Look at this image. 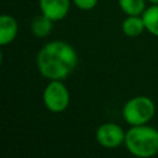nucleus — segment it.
Returning <instances> with one entry per match:
<instances>
[{
    "label": "nucleus",
    "instance_id": "obj_11",
    "mask_svg": "<svg viewBox=\"0 0 158 158\" xmlns=\"http://www.w3.org/2000/svg\"><path fill=\"white\" fill-rule=\"evenodd\" d=\"M118 5L127 16H139L146 10V0H118Z\"/></svg>",
    "mask_w": 158,
    "mask_h": 158
},
{
    "label": "nucleus",
    "instance_id": "obj_7",
    "mask_svg": "<svg viewBox=\"0 0 158 158\" xmlns=\"http://www.w3.org/2000/svg\"><path fill=\"white\" fill-rule=\"evenodd\" d=\"M19 25L17 21L11 15L0 16V46L10 44L17 36Z\"/></svg>",
    "mask_w": 158,
    "mask_h": 158
},
{
    "label": "nucleus",
    "instance_id": "obj_1",
    "mask_svg": "<svg viewBox=\"0 0 158 158\" xmlns=\"http://www.w3.org/2000/svg\"><path fill=\"white\" fill-rule=\"evenodd\" d=\"M78 53L64 41L46 43L37 54V69L48 80H62L74 72L78 65Z\"/></svg>",
    "mask_w": 158,
    "mask_h": 158
},
{
    "label": "nucleus",
    "instance_id": "obj_12",
    "mask_svg": "<svg viewBox=\"0 0 158 158\" xmlns=\"http://www.w3.org/2000/svg\"><path fill=\"white\" fill-rule=\"evenodd\" d=\"M74 2V5L80 9V10H84V11H88V10H91L96 6L98 1L99 0H72Z\"/></svg>",
    "mask_w": 158,
    "mask_h": 158
},
{
    "label": "nucleus",
    "instance_id": "obj_10",
    "mask_svg": "<svg viewBox=\"0 0 158 158\" xmlns=\"http://www.w3.org/2000/svg\"><path fill=\"white\" fill-rule=\"evenodd\" d=\"M146 30L153 36L158 37V5L152 4V6L146 7L142 14Z\"/></svg>",
    "mask_w": 158,
    "mask_h": 158
},
{
    "label": "nucleus",
    "instance_id": "obj_8",
    "mask_svg": "<svg viewBox=\"0 0 158 158\" xmlns=\"http://www.w3.org/2000/svg\"><path fill=\"white\" fill-rule=\"evenodd\" d=\"M121 28H122V32L128 37L139 36L146 30L142 15H139V16H127L123 20Z\"/></svg>",
    "mask_w": 158,
    "mask_h": 158
},
{
    "label": "nucleus",
    "instance_id": "obj_6",
    "mask_svg": "<svg viewBox=\"0 0 158 158\" xmlns=\"http://www.w3.org/2000/svg\"><path fill=\"white\" fill-rule=\"evenodd\" d=\"M70 7V0H40V10L53 22L63 20Z\"/></svg>",
    "mask_w": 158,
    "mask_h": 158
},
{
    "label": "nucleus",
    "instance_id": "obj_13",
    "mask_svg": "<svg viewBox=\"0 0 158 158\" xmlns=\"http://www.w3.org/2000/svg\"><path fill=\"white\" fill-rule=\"evenodd\" d=\"M151 4H156V5H158V0H148Z\"/></svg>",
    "mask_w": 158,
    "mask_h": 158
},
{
    "label": "nucleus",
    "instance_id": "obj_4",
    "mask_svg": "<svg viewBox=\"0 0 158 158\" xmlns=\"http://www.w3.org/2000/svg\"><path fill=\"white\" fill-rule=\"evenodd\" d=\"M43 104L51 112L59 114L67 110L70 102V95L62 80H49L43 90Z\"/></svg>",
    "mask_w": 158,
    "mask_h": 158
},
{
    "label": "nucleus",
    "instance_id": "obj_5",
    "mask_svg": "<svg viewBox=\"0 0 158 158\" xmlns=\"http://www.w3.org/2000/svg\"><path fill=\"white\" fill-rule=\"evenodd\" d=\"M125 136L126 132H123V130L114 122H106L100 125L95 133L98 143L104 148L109 149L116 148L120 144L125 143Z\"/></svg>",
    "mask_w": 158,
    "mask_h": 158
},
{
    "label": "nucleus",
    "instance_id": "obj_2",
    "mask_svg": "<svg viewBox=\"0 0 158 158\" xmlns=\"http://www.w3.org/2000/svg\"><path fill=\"white\" fill-rule=\"evenodd\" d=\"M127 151L138 158H149L158 153V130L147 125L131 126L125 136Z\"/></svg>",
    "mask_w": 158,
    "mask_h": 158
},
{
    "label": "nucleus",
    "instance_id": "obj_9",
    "mask_svg": "<svg viewBox=\"0 0 158 158\" xmlns=\"http://www.w3.org/2000/svg\"><path fill=\"white\" fill-rule=\"evenodd\" d=\"M52 28H53V21L43 14L40 16H36L31 23V31H32L33 36H36L38 38L47 37L51 33Z\"/></svg>",
    "mask_w": 158,
    "mask_h": 158
},
{
    "label": "nucleus",
    "instance_id": "obj_3",
    "mask_svg": "<svg viewBox=\"0 0 158 158\" xmlns=\"http://www.w3.org/2000/svg\"><path fill=\"white\" fill-rule=\"evenodd\" d=\"M156 114L153 100L146 95L131 98L122 107V117L131 126L147 125Z\"/></svg>",
    "mask_w": 158,
    "mask_h": 158
}]
</instances>
